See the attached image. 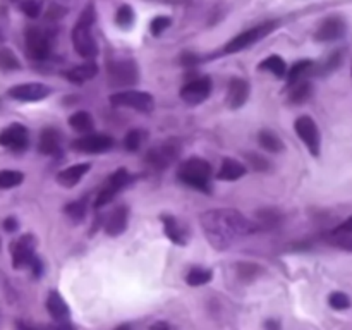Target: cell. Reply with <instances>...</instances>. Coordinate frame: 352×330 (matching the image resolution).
<instances>
[{"instance_id": "1", "label": "cell", "mask_w": 352, "mask_h": 330, "mask_svg": "<svg viewBox=\"0 0 352 330\" xmlns=\"http://www.w3.org/2000/svg\"><path fill=\"white\" fill-rule=\"evenodd\" d=\"M201 227L217 250H226L241 237L254 232V226L236 210H215L201 215Z\"/></svg>"}, {"instance_id": "2", "label": "cell", "mask_w": 352, "mask_h": 330, "mask_svg": "<svg viewBox=\"0 0 352 330\" xmlns=\"http://www.w3.org/2000/svg\"><path fill=\"white\" fill-rule=\"evenodd\" d=\"M95 23V7L93 3L86 6L76 26L72 28V45L78 55L85 58H91L98 55V45L91 34V26Z\"/></svg>"}, {"instance_id": "3", "label": "cell", "mask_w": 352, "mask_h": 330, "mask_svg": "<svg viewBox=\"0 0 352 330\" xmlns=\"http://www.w3.org/2000/svg\"><path fill=\"white\" fill-rule=\"evenodd\" d=\"M210 175H212V165H210V162L198 157H192L189 158V160H186L177 170V177L181 179L184 184L205 192L212 191Z\"/></svg>"}, {"instance_id": "4", "label": "cell", "mask_w": 352, "mask_h": 330, "mask_svg": "<svg viewBox=\"0 0 352 330\" xmlns=\"http://www.w3.org/2000/svg\"><path fill=\"white\" fill-rule=\"evenodd\" d=\"M107 76L112 86H129L136 85L140 79L138 64L131 58H113L107 62Z\"/></svg>"}, {"instance_id": "5", "label": "cell", "mask_w": 352, "mask_h": 330, "mask_svg": "<svg viewBox=\"0 0 352 330\" xmlns=\"http://www.w3.org/2000/svg\"><path fill=\"white\" fill-rule=\"evenodd\" d=\"M275 26H277L275 23H267V24H261V26H254L251 28V30L244 31V33L237 34L236 38H232V40L226 45V54H237V52L251 47V45H254L256 41H260L261 38L270 34L272 31L275 30Z\"/></svg>"}, {"instance_id": "6", "label": "cell", "mask_w": 352, "mask_h": 330, "mask_svg": "<svg viewBox=\"0 0 352 330\" xmlns=\"http://www.w3.org/2000/svg\"><path fill=\"white\" fill-rule=\"evenodd\" d=\"M113 107H129L140 112H151L155 109V100L146 91H120L110 96Z\"/></svg>"}, {"instance_id": "7", "label": "cell", "mask_w": 352, "mask_h": 330, "mask_svg": "<svg viewBox=\"0 0 352 330\" xmlns=\"http://www.w3.org/2000/svg\"><path fill=\"white\" fill-rule=\"evenodd\" d=\"M294 129L296 133H298V136L305 141L309 153H311L313 157H318L320 146H322V138H320V131L315 120H313L309 116L298 117L294 124Z\"/></svg>"}, {"instance_id": "8", "label": "cell", "mask_w": 352, "mask_h": 330, "mask_svg": "<svg viewBox=\"0 0 352 330\" xmlns=\"http://www.w3.org/2000/svg\"><path fill=\"white\" fill-rule=\"evenodd\" d=\"M129 182L131 175L126 168H119V170L113 172V174L110 175L109 181H107V184L100 189L98 196H96L95 199V208H102V206L109 205V203L116 198L117 192H119L120 189L126 188Z\"/></svg>"}, {"instance_id": "9", "label": "cell", "mask_w": 352, "mask_h": 330, "mask_svg": "<svg viewBox=\"0 0 352 330\" xmlns=\"http://www.w3.org/2000/svg\"><path fill=\"white\" fill-rule=\"evenodd\" d=\"M113 148V138L109 134L91 133L72 141V150L79 153H105Z\"/></svg>"}, {"instance_id": "10", "label": "cell", "mask_w": 352, "mask_h": 330, "mask_svg": "<svg viewBox=\"0 0 352 330\" xmlns=\"http://www.w3.org/2000/svg\"><path fill=\"white\" fill-rule=\"evenodd\" d=\"M212 93V79L208 76L191 79L181 88V98L189 105H198L205 102Z\"/></svg>"}, {"instance_id": "11", "label": "cell", "mask_w": 352, "mask_h": 330, "mask_svg": "<svg viewBox=\"0 0 352 330\" xmlns=\"http://www.w3.org/2000/svg\"><path fill=\"white\" fill-rule=\"evenodd\" d=\"M179 153H181V144L175 140H168L155 146L151 151H148L146 160L155 168H167L179 157Z\"/></svg>"}, {"instance_id": "12", "label": "cell", "mask_w": 352, "mask_h": 330, "mask_svg": "<svg viewBox=\"0 0 352 330\" xmlns=\"http://www.w3.org/2000/svg\"><path fill=\"white\" fill-rule=\"evenodd\" d=\"M26 50L28 55L34 60H43L50 55V41H48V36L40 28H28Z\"/></svg>"}, {"instance_id": "13", "label": "cell", "mask_w": 352, "mask_h": 330, "mask_svg": "<svg viewBox=\"0 0 352 330\" xmlns=\"http://www.w3.org/2000/svg\"><path fill=\"white\" fill-rule=\"evenodd\" d=\"M7 95L17 102H40L50 95V88L41 82H24V85L12 86Z\"/></svg>"}, {"instance_id": "14", "label": "cell", "mask_w": 352, "mask_h": 330, "mask_svg": "<svg viewBox=\"0 0 352 330\" xmlns=\"http://www.w3.org/2000/svg\"><path fill=\"white\" fill-rule=\"evenodd\" d=\"M12 253V265L14 268L31 267L34 260V239L33 236H23L19 241L12 244L10 248Z\"/></svg>"}, {"instance_id": "15", "label": "cell", "mask_w": 352, "mask_h": 330, "mask_svg": "<svg viewBox=\"0 0 352 330\" xmlns=\"http://www.w3.org/2000/svg\"><path fill=\"white\" fill-rule=\"evenodd\" d=\"M346 34V21L339 16L327 17L318 26L315 33V40L327 43V41H336Z\"/></svg>"}, {"instance_id": "16", "label": "cell", "mask_w": 352, "mask_h": 330, "mask_svg": "<svg viewBox=\"0 0 352 330\" xmlns=\"http://www.w3.org/2000/svg\"><path fill=\"white\" fill-rule=\"evenodd\" d=\"M28 129L21 124H12L0 133V146L14 151H23L28 146Z\"/></svg>"}, {"instance_id": "17", "label": "cell", "mask_w": 352, "mask_h": 330, "mask_svg": "<svg viewBox=\"0 0 352 330\" xmlns=\"http://www.w3.org/2000/svg\"><path fill=\"white\" fill-rule=\"evenodd\" d=\"M248 98H250V82L241 78L230 79L227 88V105L232 110H237L248 102Z\"/></svg>"}, {"instance_id": "18", "label": "cell", "mask_w": 352, "mask_h": 330, "mask_svg": "<svg viewBox=\"0 0 352 330\" xmlns=\"http://www.w3.org/2000/svg\"><path fill=\"white\" fill-rule=\"evenodd\" d=\"M89 168H91V165L89 164L71 165V167H67V168H64V170L58 172L57 182L60 186H64V188H74V186L78 184V182L81 181L86 174H88Z\"/></svg>"}, {"instance_id": "19", "label": "cell", "mask_w": 352, "mask_h": 330, "mask_svg": "<svg viewBox=\"0 0 352 330\" xmlns=\"http://www.w3.org/2000/svg\"><path fill=\"white\" fill-rule=\"evenodd\" d=\"M127 220H129V208L127 206H117L112 213H110L109 220L105 223V232L109 236H119L126 230Z\"/></svg>"}, {"instance_id": "20", "label": "cell", "mask_w": 352, "mask_h": 330, "mask_svg": "<svg viewBox=\"0 0 352 330\" xmlns=\"http://www.w3.org/2000/svg\"><path fill=\"white\" fill-rule=\"evenodd\" d=\"M246 170L248 168L243 162L236 160V158H223L217 177H219L220 181H237V179H241L246 174Z\"/></svg>"}, {"instance_id": "21", "label": "cell", "mask_w": 352, "mask_h": 330, "mask_svg": "<svg viewBox=\"0 0 352 330\" xmlns=\"http://www.w3.org/2000/svg\"><path fill=\"white\" fill-rule=\"evenodd\" d=\"M96 74H98V65H96L95 62H86V64L76 65V67L69 69V71L65 72V78L71 82H74V85H82V82L95 78Z\"/></svg>"}, {"instance_id": "22", "label": "cell", "mask_w": 352, "mask_h": 330, "mask_svg": "<svg viewBox=\"0 0 352 330\" xmlns=\"http://www.w3.org/2000/svg\"><path fill=\"white\" fill-rule=\"evenodd\" d=\"M38 150H40L43 155L57 153V151L60 150V134H58V131L52 129V127H47V129L41 131Z\"/></svg>"}, {"instance_id": "23", "label": "cell", "mask_w": 352, "mask_h": 330, "mask_svg": "<svg viewBox=\"0 0 352 330\" xmlns=\"http://www.w3.org/2000/svg\"><path fill=\"white\" fill-rule=\"evenodd\" d=\"M47 309L57 322H67L69 306L58 292H50V294H48Z\"/></svg>"}, {"instance_id": "24", "label": "cell", "mask_w": 352, "mask_h": 330, "mask_svg": "<svg viewBox=\"0 0 352 330\" xmlns=\"http://www.w3.org/2000/svg\"><path fill=\"white\" fill-rule=\"evenodd\" d=\"M258 141H260L263 150L272 151V153H280V151L285 150L284 141H282L280 138H278V134L274 133V131H268V129L260 131V134H258Z\"/></svg>"}, {"instance_id": "25", "label": "cell", "mask_w": 352, "mask_h": 330, "mask_svg": "<svg viewBox=\"0 0 352 330\" xmlns=\"http://www.w3.org/2000/svg\"><path fill=\"white\" fill-rule=\"evenodd\" d=\"M69 124L74 131L81 134H91L93 127H95V122H93V117L89 112H85V110H79V112L72 113L69 117Z\"/></svg>"}, {"instance_id": "26", "label": "cell", "mask_w": 352, "mask_h": 330, "mask_svg": "<svg viewBox=\"0 0 352 330\" xmlns=\"http://www.w3.org/2000/svg\"><path fill=\"white\" fill-rule=\"evenodd\" d=\"M313 93V85L309 81H298L294 82V85H291V93H289V102L292 103V105H301V103H305L306 100L311 96Z\"/></svg>"}, {"instance_id": "27", "label": "cell", "mask_w": 352, "mask_h": 330, "mask_svg": "<svg viewBox=\"0 0 352 330\" xmlns=\"http://www.w3.org/2000/svg\"><path fill=\"white\" fill-rule=\"evenodd\" d=\"M315 67H316L315 62L308 60V58L296 62V64L287 71L289 85H294V82L302 81V78H305L306 74H311V72H315Z\"/></svg>"}, {"instance_id": "28", "label": "cell", "mask_w": 352, "mask_h": 330, "mask_svg": "<svg viewBox=\"0 0 352 330\" xmlns=\"http://www.w3.org/2000/svg\"><path fill=\"white\" fill-rule=\"evenodd\" d=\"M260 69L261 71L272 72V74H275L277 78H284V76H287L289 71L287 64H285L284 58H282L280 55H270V57H267L260 64Z\"/></svg>"}, {"instance_id": "29", "label": "cell", "mask_w": 352, "mask_h": 330, "mask_svg": "<svg viewBox=\"0 0 352 330\" xmlns=\"http://www.w3.org/2000/svg\"><path fill=\"white\" fill-rule=\"evenodd\" d=\"M162 222H164L165 234L168 236V239H170L172 243L179 244V246H184V244H186L184 234H182V230H181V227H179L177 220H175L174 217H170V215H164V217H162Z\"/></svg>"}, {"instance_id": "30", "label": "cell", "mask_w": 352, "mask_h": 330, "mask_svg": "<svg viewBox=\"0 0 352 330\" xmlns=\"http://www.w3.org/2000/svg\"><path fill=\"white\" fill-rule=\"evenodd\" d=\"M213 272L208 270V268H192L189 270L188 277H186V282L192 287H198V285H205L212 280Z\"/></svg>"}, {"instance_id": "31", "label": "cell", "mask_w": 352, "mask_h": 330, "mask_svg": "<svg viewBox=\"0 0 352 330\" xmlns=\"http://www.w3.org/2000/svg\"><path fill=\"white\" fill-rule=\"evenodd\" d=\"M24 181V174L19 170H0V189H10Z\"/></svg>"}, {"instance_id": "32", "label": "cell", "mask_w": 352, "mask_h": 330, "mask_svg": "<svg viewBox=\"0 0 352 330\" xmlns=\"http://www.w3.org/2000/svg\"><path fill=\"white\" fill-rule=\"evenodd\" d=\"M116 23H117V26H120V28H131V26H133V23H134L133 7L127 6V3L120 6L119 9H117V14H116Z\"/></svg>"}, {"instance_id": "33", "label": "cell", "mask_w": 352, "mask_h": 330, "mask_svg": "<svg viewBox=\"0 0 352 330\" xmlns=\"http://www.w3.org/2000/svg\"><path fill=\"white\" fill-rule=\"evenodd\" d=\"M0 67L6 69V71H16V69L21 67V62L17 60L12 50H9V48H0Z\"/></svg>"}, {"instance_id": "34", "label": "cell", "mask_w": 352, "mask_h": 330, "mask_svg": "<svg viewBox=\"0 0 352 330\" xmlns=\"http://www.w3.org/2000/svg\"><path fill=\"white\" fill-rule=\"evenodd\" d=\"M246 162L254 168V170H268L270 168V162L263 157V155L256 153V151H248L246 153Z\"/></svg>"}, {"instance_id": "35", "label": "cell", "mask_w": 352, "mask_h": 330, "mask_svg": "<svg viewBox=\"0 0 352 330\" xmlns=\"http://www.w3.org/2000/svg\"><path fill=\"white\" fill-rule=\"evenodd\" d=\"M141 143H143V133L138 129L129 131L124 138V146H126L127 151H138L140 150Z\"/></svg>"}, {"instance_id": "36", "label": "cell", "mask_w": 352, "mask_h": 330, "mask_svg": "<svg viewBox=\"0 0 352 330\" xmlns=\"http://www.w3.org/2000/svg\"><path fill=\"white\" fill-rule=\"evenodd\" d=\"M329 302L330 306H332L333 309H339V311H342V309H347L351 306V299L349 296L344 294V292H332L329 298Z\"/></svg>"}, {"instance_id": "37", "label": "cell", "mask_w": 352, "mask_h": 330, "mask_svg": "<svg viewBox=\"0 0 352 330\" xmlns=\"http://www.w3.org/2000/svg\"><path fill=\"white\" fill-rule=\"evenodd\" d=\"M41 7H43L41 0H23V2H21V10H23L28 17H33V19L40 16Z\"/></svg>"}, {"instance_id": "38", "label": "cell", "mask_w": 352, "mask_h": 330, "mask_svg": "<svg viewBox=\"0 0 352 330\" xmlns=\"http://www.w3.org/2000/svg\"><path fill=\"white\" fill-rule=\"evenodd\" d=\"M170 17L167 16H157L153 17V21L150 23V31L153 36H160L162 33H164L165 30H167L168 26H170Z\"/></svg>"}, {"instance_id": "39", "label": "cell", "mask_w": 352, "mask_h": 330, "mask_svg": "<svg viewBox=\"0 0 352 330\" xmlns=\"http://www.w3.org/2000/svg\"><path fill=\"white\" fill-rule=\"evenodd\" d=\"M237 275H239L243 280H251V278L258 277L260 275V268L254 263H239L237 265Z\"/></svg>"}, {"instance_id": "40", "label": "cell", "mask_w": 352, "mask_h": 330, "mask_svg": "<svg viewBox=\"0 0 352 330\" xmlns=\"http://www.w3.org/2000/svg\"><path fill=\"white\" fill-rule=\"evenodd\" d=\"M65 212H67V215L71 217L72 220L85 219V215H86V203H85V199H82V201H74V203H71V205H67Z\"/></svg>"}, {"instance_id": "41", "label": "cell", "mask_w": 352, "mask_h": 330, "mask_svg": "<svg viewBox=\"0 0 352 330\" xmlns=\"http://www.w3.org/2000/svg\"><path fill=\"white\" fill-rule=\"evenodd\" d=\"M351 234H352V217H349L347 220H344L340 226H337L336 229L330 232V236L332 237H347V236H351Z\"/></svg>"}, {"instance_id": "42", "label": "cell", "mask_w": 352, "mask_h": 330, "mask_svg": "<svg viewBox=\"0 0 352 330\" xmlns=\"http://www.w3.org/2000/svg\"><path fill=\"white\" fill-rule=\"evenodd\" d=\"M340 62H342V54H340V52H333V54L329 57V60H327L325 64H323L322 72L336 71V69L340 65Z\"/></svg>"}, {"instance_id": "43", "label": "cell", "mask_w": 352, "mask_h": 330, "mask_svg": "<svg viewBox=\"0 0 352 330\" xmlns=\"http://www.w3.org/2000/svg\"><path fill=\"white\" fill-rule=\"evenodd\" d=\"M258 217L261 219V222H267V223H270V226H274V223L278 222V219H280V217H278V213L274 212V210H265V212L258 213Z\"/></svg>"}, {"instance_id": "44", "label": "cell", "mask_w": 352, "mask_h": 330, "mask_svg": "<svg viewBox=\"0 0 352 330\" xmlns=\"http://www.w3.org/2000/svg\"><path fill=\"white\" fill-rule=\"evenodd\" d=\"M3 229L9 230V232H14V230L17 229V220L12 219V217L6 219V222H3Z\"/></svg>"}, {"instance_id": "45", "label": "cell", "mask_w": 352, "mask_h": 330, "mask_svg": "<svg viewBox=\"0 0 352 330\" xmlns=\"http://www.w3.org/2000/svg\"><path fill=\"white\" fill-rule=\"evenodd\" d=\"M50 330H74V327L69 325L67 322H58L57 325L50 327Z\"/></svg>"}, {"instance_id": "46", "label": "cell", "mask_w": 352, "mask_h": 330, "mask_svg": "<svg viewBox=\"0 0 352 330\" xmlns=\"http://www.w3.org/2000/svg\"><path fill=\"white\" fill-rule=\"evenodd\" d=\"M151 330H174V329H172V327L168 325V323H165V322H157L153 327H151Z\"/></svg>"}, {"instance_id": "47", "label": "cell", "mask_w": 352, "mask_h": 330, "mask_svg": "<svg viewBox=\"0 0 352 330\" xmlns=\"http://www.w3.org/2000/svg\"><path fill=\"white\" fill-rule=\"evenodd\" d=\"M17 330H41V329H36V327L30 325V323H24V322H17Z\"/></svg>"}, {"instance_id": "48", "label": "cell", "mask_w": 352, "mask_h": 330, "mask_svg": "<svg viewBox=\"0 0 352 330\" xmlns=\"http://www.w3.org/2000/svg\"><path fill=\"white\" fill-rule=\"evenodd\" d=\"M267 329L268 330H278V323L274 322V320H270V322H267Z\"/></svg>"}, {"instance_id": "49", "label": "cell", "mask_w": 352, "mask_h": 330, "mask_svg": "<svg viewBox=\"0 0 352 330\" xmlns=\"http://www.w3.org/2000/svg\"><path fill=\"white\" fill-rule=\"evenodd\" d=\"M116 330H131V329L127 325H120V327H117Z\"/></svg>"}, {"instance_id": "50", "label": "cell", "mask_w": 352, "mask_h": 330, "mask_svg": "<svg viewBox=\"0 0 352 330\" xmlns=\"http://www.w3.org/2000/svg\"><path fill=\"white\" fill-rule=\"evenodd\" d=\"M344 246H349L351 250H352V241H349V243H346V244H344Z\"/></svg>"}]
</instances>
